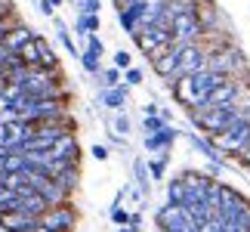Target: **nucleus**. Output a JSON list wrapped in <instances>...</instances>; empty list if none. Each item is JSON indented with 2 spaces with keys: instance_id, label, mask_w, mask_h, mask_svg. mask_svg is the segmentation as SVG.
Listing matches in <instances>:
<instances>
[{
  "instance_id": "1",
  "label": "nucleus",
  "mask_w": 250,
  "mask_h": 232,
  "mask_svg": "<svg viewBox=\"0 0 250 232\" xmlns=\"http://www.w3.org/2000/svg\"><path fill=\"white\" fill-rule=\"evenodd\" d=\"M238 118V105H223V109H195L191 121L201 133H207L210 139L219 137L223 130H229V124Z\"/></svg>"
},
{
  "instance_id": "2",
  "label": "nucleus",
  "mask_w": 250,
  "mask_h": 232,
  "mask_svg": "<svg viewBox=\"0 0 250 232\" xmlns=\"http://www.w3.org/2000/svg\"><path fill=\"white\" fill-rule=\"evenodd\" d=\"M247 139H250V115L238 112V118L229 124V130H223L219 137H213L210 142H213L216 152H229V155H244L247 149Z\"/></svg>"
},
{
  "instance_id": "3",
  "label": "nucleus",
  "mask_w": 250,
  "mask_h": 232,
  "mask_svg": "<svg viewBox=\"0 0 250 232\" xmlns=\"http://www.w3.org/2000/svg\"><path fill=\"white\" fill-rule=\"evenodd\" d=\"M133 41L146 56H158L161 50H167L173 44V31H170V25H151V28H139L133 34Z\"/></svg>"
},
{
  "instance_id": "4",
  "label": "nucleus",
  "mask_w": 250,
  "mask_h": 232,
  "mask_svg": "<svg viewBox=\"0 0 250 232\" xmlns=\"http://www.w3.org/2000/svg\"><path fill=\"white\" fill-rule=\"evenodd\" d=\"M170 31H173V41L176 44H195L204 34V25H201L198 13H186V16L170 19Z\"/></svg>"
},
{
  "instance_id": "5",
  "label": "nucleus",
  "mask_w": 250,
  "mask_h": 232,
  "mask_svg": "<svg viewBox=\"0 0 250 232\" xmlns=\"http://www.w3.org/2000/svg\"><path fill=\"white\" fill-rule=\"evenodd\" d=\"M74 223H78V210H74L71 205L50 208V210L41 217V229H46V232H71Z\"/></svg>"
},
{
  "instance_id": "6",
  "label": "nucleus",
  "mask_w": 250,
  "mask_h": 232,
  "mask_svg": "<svg viewBox=\"0 0 250 232\" xmlns=\"http://www.w3.org/2000/svg\"><path fill=\"white\" fill-rule=\"evenodd\" d=\"M207 69V53L201 50L198 44H186L182 46V56H179V69H176V77H191L198 71ZM173 77V81H176Z\"/></svg>"
},
{
  "instance_id": "7",
  "label": "nucleus",
  "mask_w": 250,
  "mask_h": 232,
  "mask_svg": "<svg viewBox=\"0 0 250 232\" xmlns=\"http://www.w3.org/2000/svg\"><path fill=\"white\" fill-rule=\"evenodd\" d=\"M182 46H186V44H176V41H173V44L167 46V50H161L158 56H151V69H155L161 77H176Z\"/></svg>"
},
{
  "instance_id": "8",
  "label": "nucleus",
  "mask_w": 250,
  "mask_h": 232,
  "mask_svg": "<svg viewBox=\"0 0 250 232\" xmlns=\"http://www.w3.org/2000/svg\"><path fill=\"white\" fill-rule=\"evenodd\" d=\"M238 93H241V87H238V81H232V77H226L223 84L216 87L213 93L204 99V105L201 109H223V105H235L238 99Z\"/></svg>"
},
{
  "instance_id": "9",
  "label": "nucleus",
  "mask_w": 250,
  "mask_h": 232,
  "mask_svg": "<svg viewBox=\"0 0 250 232\" xmlns=\"http://www.w3.org/2000/svg\"><path fill=\"white\" fill-rule=\"evenodd\" d=\"M78 139H74V133H65L62 139H56V146L50 149V164H78Z\"/></svg>"
},
{
  "instance_id": "10",
  "label": "nucleus",
  "mask_w": 250,
  "mask_h": 232,
  "mask_svg": "<svg viewBox=\"0 0 250 232\" xmlns=\"http://www.w3.org/2000/svg\"><path fill=\"white\" fill-rule=\"evenodd\" d=\"M179 177L186 180V189H188L186 208H188V205H201V201H207V192H210V186H213V180H207L204 173H179Z\"/></svg>"
},
{
  "instance_id": "11",
  "label": "nucleus",
  "mask_w": 250,
  "mask_h": 232,
  "mask_svg": "<svg viewBox=\"0 0 250 232\" xmlns=\"http://www.w3.org/2000/svg\"><path fill=\"white\" fill-rule=\"evenodd\" d=\"M238 65H241V53H235V50L207 56V69L216 71V74H223V77H229V71H235Z\"/></svg>"
},
{
  "instance_id": "12",
  "label": "nucleus",
  "mask_w": 250,
  "mask_h": 232,
  "mask_svg": "<svg viewBox=\"0 0 250 232\" xmlns=\"http://www.w3.org/2000/svg\"><path fill=\"white\" fill-rule=\"evenodd\" d=\"M37 223H41V220L28 217V214H22V210H6V214H0V229H9V232H28Z\"/></svg>"
},
{
  "instance_id": "13",
  "label": "nucleus",
  "mask_w": 250,
  "mask_h": 232,
  "mask_svg": "<svg viewBox=\"0 0 250 232\" xmlns=\"http://www.w3.org/2000/svg\"><path fill=\"white\" fill-rule=\"evenodd\" d=\"M219 217V214H216ZM223 220V229L226 232H247V220H250V205L244 201V205H238L235 210H229V214L219 217Z\"/></svg>"
},
{
  "instance_id": "14",
  "label": "nucleus",
  "mask_w": 250,
  "mask_h": 232,
  "mask_svg": "<svg viewBox=\"0 0 250 232\" xmlns=\"http://www.w3.org/2000/svg\"><path fill=\"white\" fill-rule=\"evenodd\" d=\"M31 41H34V28H28V25H13L6 31V37H3V44H6L9 53H19L25 44H31Z\"/></svg>"
},
{
  "instance_id": "15",
  "label": "nucleus",
  "mask_w": 250,
  "mask_h": 232,
  "mask_svg": "<svg viewBox=\"0 0 250 232\" xmlns=\"http://www.w3.org/2000/svg\"><path fill=\"white\" fill-rule=\"evenodd\" d=\"M99 102L105 105V109H111V112H124L127 102H130V93H127V87L121 84V87H111V90H102Z\"/></svg>"
},
{
  "instance_id": "16",
  "label": "nucleus",
  "mask_w": 250,
  "mask_h": 232,
  "mask_svg": "<svg viewBox=\"0 0 250 232\" xmlns=\"http://www.w3.org/2000/svg\"><path fill=\"white\" fill-rule=\"evenodd\" d=\"M176 137H179V130H176V127H170V124H167V127L161 130V133H155V137H146L142 142H146V149H148V152L161 155V152H167V149L173 146V139H176Z\"/></svg>"
},
{
  "instance_id": "17",
  "label": "nucleus",
  "mask_w": 250,
  "mask_h": 232,
  "mask_svg": "<svg viewBox=\"0 0 250 232\" xmlns=\"http://www.w3.org/2000/svg\"><path fill=\"white\" fill-rule=\"evenodd\" d=\"M216 192H219V208H216V214H219V217L229 214V210H235L238 205H244V198L238 195V192L229 186V183H216Z\"/></svg>"
},
{
  "instance_id": "18",
  "label": "nucleus",
  "mask_w": 250,
  "mask_h": 232,
  "mask_svg": "<svg viewBox=\"0 0 250 232\" xmlns=\"http://www.w3.org/2000/svg\"><path fill=\"white\" fill-rule=\"evenodd\" d=\"M41 195H43V201H46V205H50V208L68 205V192H65V189H62V186H59V183H56V180H50V183H46V186L41 189Z\"/></svg>"
},
{
  "instance_id": "19",
  "label": "nucleus",
  "mask_w": 250,
  "mask_h": 232,
  "mask_svg": "<svg viewBox=\"0 0 250 232\" xmlns=\"http://www.w3.org/2000/svg\"><path fill=\"white\" fill-rule=\"evenodd\" d=\"M186 201H188L186 180H182V177L170 180V183H167V205H179V208H186Z\"/></svg>"
},
{
  "instance_id": "20",
  "label": "nucleus",
  "mask_w": 250,
  "mask_h": 232,
  "mask_svg": "<svg viewBox=\"0 0 250 232\" xmlns=\"http://www.w3.org/2000/svg\"><path fill=\"white\" fill-rule=\"evenodd\" d=\"M99 28H102V19L99 16H78V22H74V34L86 41V34H96Z\"/></svg>"
},
{
  "instance_id": "21",
  "label": "nucleus",
  "mask_w": 250,
  "mask_h": 232,
  "mask_svg": "<svg viewBox=\"0 0 250 232\" xmlns=\"http://www.w3.org/2000/svg\"><path fill=\"white\" fill-rule=\"evenodd\" d=\"M164 9H167V19H176V16H186V13H198V0H167Z\"/></svg>"
},
{
  "instance_id": "22",
  "label": "nucleus",
  "mask_w": 250,
  "mask_h": 232,
  "mask_svg": "<svg viewBox=\"0 0 250 232\" xmlns=\"http://www.w3.org/2000/svg\"><path fill=\"white\" fill-rule=\"evenodd\" d=\"M78 59H81V69H83L86 74H102V62H99L102 56H96L93 50H86V46H83Z\"/></svg>"
},
{
  "instance_id": "23",
  "label": "nucleus",
  "mask_w": 250,
  "mask_h": 232,
  "mask_svg": "<svg viewBox=\"0 0 250 232\" xmlns=\"http://www.w3.org/2000/svg\"><path fill=\"white\" fill-rule=\"evenodd\" d=\"M28 170V158L25 152H9L3 161V173H25Z\"/></svg>"
},
{
  "instance_id": "24",
  "label": "nucleus",
  "mask_w": 250,
  "mask_h": 232,
  "mask_svg": "<svg viewBox=\"0 0 250 232\" xmlns=\"http://www.w3.org/2000/svg\"><path fill=\"white\" fill-rule=\"evenodd\" d=\"M53 25H56V37L62 41V46H65V50H68L71 56H81V53H78V46H74V41H71V34H68V25H65L59 16H53Z\"/></svg>"
},
{
  "instance_id": "25",
  "label": "nucleus",
  "mask_w": 250,
  "mask_h": 232,
  "mask_svg": "<svg viewBox=\"0 0 250 232\" xmlns=\"http://www.w3.org/2000/svg\"><path fill=\"white\" fill-rule=\"evenodd\" d=\"M99 84H102V90L121 87V84H124V71H118L114 65H111V69H102V74H99Z\"/></svg>"
},
{
  "instance_id": "26",
  "label": "nucleus",
  "mask_w": 250,
  "mask_h": 232,
  "mask_svg": "<svg viewBox=\"0 0 250 232\" xmlns=\"http://www.w3.org/2000/svg\"><path fill=\"white\" fill-rule=\"evenodd\" d=\"M167 127V118L164 115H148V118H142V130H146V137H155Z\"/></svg>"
},
{
  "instance_id": "27",
  "label": "nucleus",
  "mask_w": 250,
  "mask_h": 232,
  "mask_svg": "<svg viewBox=\"0 0 250 232\" xmlns=\"http://www.w3.org/2000/svg\"><path fill=\"white\" fill-rule=\"evenodd\" d=\"M191 142H195V146H198L201 152H204L210 161H213V167H223V155H219V152L213 149V142H207V139H201V137H191Z\"/></svg>"
},
{
  "instance_id": "28",
  "label": "nucleus",
  "mask_w": 250,
  "mask_h": 232,
  "mask_svg": "<svg viewBox=\"0 0 250 232\" xmlns=\"http://www.w3.org/2000/svg\"><path fill=\"white\" fill-rule=\"evenodd\" d=\"M133 173H136V183H139V195L146 198V192H148V167H146V161H133Z\"/></svg>"
},
{
  "instance_id": "29",
  "label": "nucleus",
  "mask_w": 250,
  "mask_h": 232,
  "mask_svg": "<svg viewBox=\"0 0 250 232\" xmlns=\"http://www.w3.org/2000/svg\"><path fill=\"white\" fill-rule=\"evenodd\" d=\"M74 9H78V16H99L102 0H78V3H74Z\"/></svg>"
},
{
  "instance_id": "30",
  "label": "nucleus",
  "mask_w": 250,
  "mask_h": 232,
  "mask_svg": "<svg viewBox=\"0 0 250 232\" xmlns=\"http://www.w3.org/2000/svg\"><path fill=\"white\" fill-rule=\"evenodd\" d=\"M164 170H167V152H161L158 158L148 164V173H151V180H164Z\"/></svg>"
},
{
  "instance_id": "31",
  "label": "nucleus",
  "mask_w": 250,
  "mask_h": 232,
  "mask_svg": "<svg viewBox=\"0 0 250 232\" xmlns=\"http://www.w3.org/2000/svg\"><path fill=\"white\" fill-rule=\"evenodd\" d=\"M111 133H118V137H127V133H130V118H127L124 112L114 115V121H111Z\"/></svg>"
},
{
  "instance_id": "32",
  "label": "nucleus",
  "mask_w": 250,
  "mask_h": 232,
  "mask_svg": "<svg viewBox=\"0 0 250 232\" xmlns=\"http://www.w3.org/2000/svg\"><path fill=\"white\" fill-rule=\"evenodd\" d=\"M139 84H142V69H133L130 65V69L124 71V87H139Z\"/></svg>"
},
{
  "instance_id": "33",
  "label": "nucleus",
  "mask_w": 250,
  "mask_h": 232,
  "mask_svg": "<svg viewBox=\"0 0 250 232\" xmlns=\"http://www.w3.org/2000/svg\"><path fill=\"white\" fill-rule=\"evenodd\" d=\"M130 59H133V56L127 50H118V53H114V69H118V71H127L130 69Z\"/></svg>"
},
{
  "instance_id": "34",
  "label": "nucleus",
  "mask_w": 250,
  "mask_h": 232,
  "mask_svg": "<svg viewBox=\"0 0 250 232\" xmlns=\"http://www.w3.org/2000/svg\"><path fill=\"white\" fill-rule=\"evenodd\" d=\"M86 50H93L96 56H102V53H105V44L99 41V34H86Z\"/></svg>"
},
{
  "instance_id": "35",
  "label": "nucleus",
  "mask_w": 250,
  "mask_h": 232,
  "mask_svg": "<svg viewBox=\"0 0 250 232\" xmlns=\"http://www.w3.org/2000/svg\"><path fill=\"white\" fill-rule=\"evenodd\" d=\"M111 220H114L118 226H130V214H127L124 208H111Z\"/></svg>"
},
{
  "instance_id": "36",
  "label": "nucleus",
  "mask_w": 250,
  "mask_h": 232,
  "mask_svg": "<svg viewBox=\"0 0 250 232\" xmlns=\"http://www.w3.org/2000/svg\"><path fill=\"white\" fill-rule=\"evenodd\" d=\"M201 232H226V229H223V220H219V217L213 214V217H210L204 226H201Z\"/></svg>"
},
{
  "instance_id": "37",
  "label": "nucleus",
  "mask_w": 250,
  "mask_h": 232,
  "mask_svg": "<svg viewBox=\"0 0 250 232\" xmlns=\"http://www.w3.org/2000/svg\"><path fill=\"white\" fill-rule=\"evenodd\" d=\"M13 56H16V53H9V50H6V44L0 41V69H6V65H9V59H13Z\"/></svg>"
},
{
  "instance_id": "38",
  "label": "nucleus",
  "mask_w": 250,
  "mask_h": 232,
  "mask_svg": "<svg viewBox=\"0 0 250 232\" xmlns=\"http://www.w3.org/2000/svg\"><path fill=\"white\" fill-rule=\"evenodd\" d=\"M37 9H41L43 16H50V19L56 16V9H53V3H50V0H37Z\"/></svg>"
},
{
  "instance_id": "39",
  "label": "nucleus",
  "mask_w": 250,
  "mask_h": 232,
  "mask_svg": "<svg viewBox=\"0 0 250 232\" xmlns=\"http://www.w3.org/2000/svg\"><path fill=\"white\" fill-rule=\"evenodd\" d=\"M90 155H93L96 161H105V158H108V149H105V146H93V149H90Z\"/></svg>"
},
{
  "instance_id": "40",
  "label": "nucleus",
  "mask_w": 250,
  "mask_h": 232,
  "mask_svg": "<svg viewBox=\"0 0 250 232\" xmlns=\"http://www.w3.org/2000/svg\"><path fill=\"white\" fill-rule=\"evenodd\" d=\"M139 226H142V214H139V210H133V214H130V229L139 232Z\"/></svg>"
},
{
  "instance_id": "41",
  "label": "nucleus",
  "mask_w": 250,
  "mask_h": 232,
  "mask_svg": "<svg viewBox=\"0 0 250 232\" xmlns=\"http://www.w3.org/2000/svg\"><path fill=\"white\" fill-rule=\"evenodd\" d=\"M9 28H13V22H9V19H0V41L6 37V31H9Z\"/></svg>"
},
{
  "instance_id": "42",
  "label": "nucleus",
  "mask_w": 250,
  "mask_h": 232,
  "mask_svg": "<svg viewBox=\"0 0 250 232\" xmlns=\"http://www.w3.org/2000/svg\"><path fill=\"white\" fill-rule=\"evenodd\" d=\"M50 3H53V9H56V6H62V3H65V0H50Z\"/></svg>"
},
{
  "instance_id": "43",
  "label": "nucleus",
  "mask_w": 250,
  "mask_h": 232,
  "mask_svg": "<svg viewBox=\"0 0 250 232\" xmlns=\"http://www.w3.org/2000/svg\"><path fill=\"white\" fill-rule=\"evenodd\" d=\"M118 232H136V229H130V226H121V229H118Z\"/></svg>"
},
{
  "instance_id": "44",
  "label": "nucleus",
  "mask_w": 250,
  "mask_h": 232,
  "mask_svg": "<svg viewBox=\"0 0 250 232\" xmlns=\"http://www.w3.org/2000/svg\"><path fill=\"white\" fill-rule=\"evenodd\" d=\"M247 232H250V220H247Z\"/></svg>"
},
{
  "instance_id": "45",
  "label": "nucleus",
  "mask_w": 250,
  "mask_h": 232,
  "mask_svg": "<svg viewBox=\"0 0 250 232\" xmlns=\"http://www.w3.org/2000/svg\"><path fill=\"white\" fill-rule=\"evenodd\" d=\"M247 149H250V139H247ZM247 149H244V152H247Z\"/></svg>"
},
{
  "instance_id": "46",
  "label": "nucleus",
  "mask_w": 250,
  "mask_h": 232,
  "mask_svg": "<svg viewBox=\"0 0 250 232\" xmlns=\"http://www.w3.org/2000/svg\"><path fill=\"white\" fill-rule=\"evenodd\" d=\"M68 3H78V0H68Z\"/></svg>"
}]
</instances>
